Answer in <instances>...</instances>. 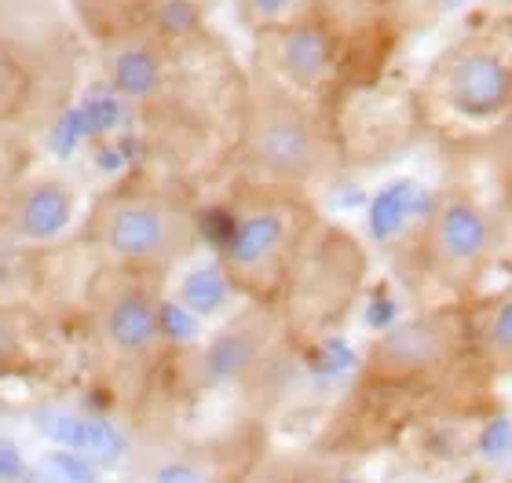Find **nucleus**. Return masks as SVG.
<instances>
[{"instance_id":"f257e3e1","label":"nucleus","mask_w":512,"mask_h":483,"mask_svg":"<svg viewBox=\"0 0 512 483\" xmlns=\"http://www.w3.org/2000/svg\"><path fill=\"white\" fill-rule=\"evenodd\" d=\"M242 154L275 187H315L337 169V147L308 96L264 70L242 92Z\"/></svg>"},{"instance_id":"f03ea898","label":"nucleus","mask_w":512,"mask_h":483,"mask_svg":"<svg viewBox=\"0 0 512 483\" xmlns=\"http://www.w3.org/2000/svg\"><path fill=\"white\" fill-rule=\"evenodd\" d=\"M425 96L447 118L502 129L512 121V19L461 33L432 59Z\"/></svg>"},{"instance_id":"7ed1b4c3","label":"nucleus","mask_w":512,"mask_h":483,"mask_svg":"<svg viewBox=\"0 0 512 483\" xmlns=\"http://www.w3.org/2000/svg\"><path fill=\"white\" fill-rule=\"evenodd\" d=\"M198 238L202 220L165 194H114L96 213V242L125 271H169Z\"/></svg>"},{"instance_id":"20e7f679","label":"nucleus","mask_w":512,"mask_h":483,"mask_svg":"<svg viewBox=\"0 0 512 483\" xmlns=\"http://www.w3.org/2000/svg\"><path fill=\"white\" fill-rule=\"evenodd\" d=\"M224 275L249 293H271L286 279L293 260V224L278 202H256L246 213H231V235L220 246Z\"/></svg>"},{"instance_id":"39448f33","label":"nucleus","mask_w":512,"mask_h":483,"mask_svg":"<svg viewBox=\"0 0 512 483\" xmlns=\"http://www.w3.org/2000/svg\"><path fill=\"white\" fill-rule=\"evenodd\" d=\"M498 246V224L483 205L469 198H447V202L425 209L421 227V264L439 279H469L491 260Z\"/></svg>"},{"instance_id":"423d86ee","label":"nucleus","mask_w":512,"mask_h":483,"mask_svg":"<svg viewBox=\"0 0 512 483\" xmlns=\"http://www.w3.org/2000/svg\"><path fill=\"white\" fill-rule=\"evenodd\" d=\"M256 41V70L282 81L293 92H319L322 81L337 74L341 52H337V33L322 22V15L267 26L253 33Z\"/></svg>"},{"instance_id":"0eeeda50","label":"nucleus","mask_w":512,"mask_h":483,"mask_svg":"<svg viewBox=\"0 0 512 483\" xmlns=\"http://www.w3.org/2000/svg\"><path fill=\"white\" fill-rule=\"evenodd\" d=\"M165 304H158L139 282H118L99 297V337L118 355H147L158 337H165L161 322Z\"/></svg>"},{"instance_id":"6e6552de","label":"nucleus","mask_w":512,"mask_h":483,"mask_svg":"<svg viewBox=\"0 0 512 483\" xmlns=\"http://www.w3.org/2000/svg\"><path fill=\"white\" fill-rule=\"evenodd\" d=\"M37 425H41L55 443H63L66 451L85 454V458H92L96 465H114L121 454H125V436H121L114 425H107V421L44 410V414H37Z\"/></svg>"},{"instance_id":"1a4fd4ad","label":"nucleus","mask_w":512,"mask_h":483,"mask_svg":"<svg viewBox=\"0 0 512 483\" xmlns=\"http://www.w3.org/2000/svg\"><path fill=\"white\" fill-rule=\"evenodd\" d=\"M70 216H74V191L55 180H44L33 183L30 191L19 198L15 231L22 238H33V242H48L70 224Z\"/></svg>"},{"instance_id":"9d476101","label":"nucleus","mask_w":512,"mask_h":483,"mask_svg":"<svg viewBox=\"0 0 512 483\" xmlns=\"http://www.w3.org/2000/svg\"><path fill=\"white\" fill-rule=\"evenodd\" d=\"M447 355V330L432 319L395 326L377 348V359L388 370H425Z\"/></svg>"},{"instance_id":"9b49d317","label":"nucleus","mask_w":512,"mask_h":483,"mask_svg":"<svg viewBox=\"0 0 512 483\" xmlns=\"http://www.w3.org/2000/svg\"><path fill=\"white\" fill-rule=\"evenodd\" d=\"M33 92V66L22 44L0 30V118H8L30 99Z\"/></svg>"},{"instance_id":"f8f14e48","label":"nucleus","mask_w":512,"mask_h":483,"mask_svg":"<svg viewBox=\"0 0 512 483\" xmlns=\"http://www.w3.org/2000/svg\"><path fill=\"white\" fill-rule=\"evenodd\" d=\"M256 359V337L249 330H224L202 355V370L209 381H231L246 374Z\"/></svg>"},{"instance_id":"ddd939ff","label":"nucleus","mask_w":512,"mask_h":483,"mask_svg":"<svg viewBox=\"0 0 512 483\" xmlns=\"http://www.w3.org/2000/svg\"><path fill=\"white\" fill-rule=\"evenodd\" d=\"M483 355L498 370H512V297L494 304V312L483 322Z\"/></svg>"},{"instance_id":"4468645a","label":"nucleus","mask_w":512,"mask_h":483,"mask_svg":"<svg viewBox=\"0 0 512 483\" xmlns=\"http://www.w3.org/2000/svg\"><path fill=\"white\" fill-rule=\"evenodd\" d=\"M227 286H231V279H227L220 268H202L183 282V297H187L198 312H213V308H220V301H224Z\"/></svg>"},{"instance_id":"2eb2a0df","label":"nucleus","mask_w":512,"mask_h":483,"mask_svg":"<svg viewBox=\"0 0 512 483\" xmlns=\"http://www.w3.org/2000/svg\"><path fill=\"white\" fill-rule=\"evenodd\" d=\"M37 483H99L96 469L81 458V454H48L41 462V476H37Z\"/></svg>"},{"instance_id":"dca6fc26","label":"nucleus","mask_w":512,"mask_h":483,"mask_svg":"<svg viewBox=\"0 0 512 483\" xmlns=\"http://www.w3.org/2000/svg\"><path fill=\"white\" fill-rule=\"evenodd\" d=\"M487 165H491V176H494V183H498L502 198L512 205V121H505L502 129L491 132Z\"/></svg>"},{"instance_id":"f3484780","label":"nucleus","mask_w":512,"mask_h":483,"mask_svg":"<svg viewBox=\"0 0 512 483\" xmlns=\"http://www.w3.org/2000/svg\"><path fill=\"white\" fill-rule=\"evenodd\" d=\"M403 209H406V191H403V187H399V191H384L381 198H377V205H374L377 238L392 235L395 227H399V220H403Z\"/></svg>"},{"instance_id":"a211bd4d","label":"nucleus","mask_w":512,"mask_h":483,"mask_svg":"<svg viewBox=\"0 0 512 483\" xmlns=\"http://www.w3.org/2000/svg\"><path fill=\"white\" fill-rule=\"evenodd\" d=\"M480 454L487 462H502L505 454H512V421L494 418L480 436Z\"/></svg>"},{"instance_id":"6ab92c4d","label":"nucleus","mask_w":512,"mask_h":483,"mask_svg":"<svg viewBox=\"0 0 512 483\" xmlns=\"http://www.w3.org/2000/svg\"><path fill=\"white\" fill-rule=\"evenodd\" d=\"M22 476H26V462L19 447L11 440H0V483H19Z\"/></svg>"},{"instance_id":"aec40b11","label":"nucleus","mask_w":512,"mask_h":483,"mask_svg":"<svg viewBox=\"0 0 512 483\" xmlns=\"http://www.w3.org/2000/svg\"><path fill=\"white\" fill-rule=\"evenodd\" d=\"M158 483H202V480H198V473L187 469V465H165L158 473Z\"/></svg>"}]
</instances>
